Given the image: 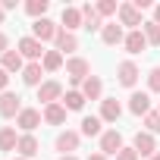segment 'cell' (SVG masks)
<instances>
[{
	"label": "cell",
	"instance_id": "6da1fadb",
	"mask_svg": "<svg viewBox=\"0 0 160 160\" xmlns=\"http://www.w3.org/2000/svg\"><path fill=\"white\" fill-rule=\"evenodd\" d=\"M16 50L25 57V60H32V63H41L44 60V44L38 41V38H32V35H25V38H19V44H16Z\"/></svg>",
	"mask_w": 160,
	"mask_h": 160
},
{
	"label": "cell",
	"instance_id": "7a4b0ae2",
	"mask_svg": "<svg viewBox=\"0 0 160 160\" xmlns=\"http://www.w3.org/2000/svg\"><path fill=\"white\" fill-rule=\"evenodd\" d=\"M88 72H91V66H88L85 57H69L66 60V75H69L72 85H82L85 78H88Z\"/></svg>",
	"mask_w": 160,
	"mask_h": 160
},
{
	"label": "cell",
	"instance_id": "3957f363",
	"mask_svg": "<svg viewBox=\"0 0 160 160\" xmlns=\"http://www.w3.org/2000/svg\"><path fill=\"white\" fill-rule=\"evenodd\" d=\"M119 25H129V32H138L144 22H141V10L135 3H119Z\"/></svg>",
	"mask_w": 160,
	"mask_h": 160
},
{
	"label": "cell",
	"instance_id": "277c9868",
	"mask_svg": "<svg viewBox=\"0 0 160 160\" xmlns=\"http://www.w3.org/2000/svg\"><path fill=\"white\" fill-rule=\"evenodd\" d=\"M41 119H44L41 110H35V107H22V113L16 116V126L22 129V135H32V132L41 126Z\"/></svg>",
	"mask_w": 160,
	"mask_h": 160
},
{
	"label": "cell",
	"instance_id": "5b68a950",
	"mask_svg": "<svg viewBox=\"0 0 160 160\" xmlns=\"http://www.w3.org/2000/svg\"><path fill=\"white\" fill-rule=\"evenodd\" d=\"M38 101H41L44 107L60 104V101H63V85H60V82H53V78H47V82L38 88Z\"/></svg>",
	"mask_w": 160,
	"mask_h": 160
},
{
	"label": "cell",
	"instance_id": "8992f818",
	"mask_svg": "<svg viewBox=\"0 0 160 160\" xmlns=\"http://www.w3.org/2000/svg\"><path fill=\"white\" fill-rule=\"evenodd\" d=\"M57 32H60V25H57V22H50L47 16L32 22V38H38L41 44H44V41H53V38H57Z\"/></svg>",
	"mask_w": 160,
	"mask_h": 160
},
{
	"label": "cell",
	"instance_id": "52a82bcc",
	"mask_svg": "<svg viewBox=\"0 0 160 160\" xmlns=\"http://www.w3.org/2000/svg\"><path fill=\"white\" fill-rule=\"evenodd\" d=\"M138 66L132 63V60H122L119 66H116V82L122 85V88H135V82H138Z\"/></svg>",
	"mask_w": 160,
	"mask_h": 160
},
{
	"label": "cell",
	"instance_id": "ba28073f",
	"mask_svg": "<svg viewBox=\"0 0 160 160\" xmlns=\"http://www.w3.org/2000/svg\"><path fill=\"white\" fill-rule=\"evenodd\" d=\"M19 113H22V98L13 94V91H3V94H0V116H3V119H13V116H19Z\"/></svg>",
	"mask_w": 160,
	"mask_h": 160
},
{
	"label": "cell",
	"instance_id": "9c48e42d",
	"mask_svg": "<svg viewBox=\"0 0 160 160\" xmlns=\"http://www.w3.org/2000/svg\"><path fill=\"white\" fill-rule=\"evenodd\" d=\"M78 141H82V132H72V129H66V132H60L57 135V141H53V148L66 157V154H72V151H78Z\"/></svg>",
	"mask_w": 160,
	"mask_h": 160
},
{
	"label": "cell",
	"instance_id": "30bf717a",
	"mask_svg": "<svg viewBox=\"0 0 160 160\" xmlns=\"http://www.w3.org/2000/svg\"><path fill=\"white\" fill-rule=\"evenodd\" d=\"M132 148H135V154H138V157H154V154H157V141H154V135H151V132H135Z\"/></svg>",
	"mask_w": 160,
	"mask_h": 160
},
{
	"label": "cell",
	"instance_id": "8fae6325",
	"mask_svg": "<svg viewBox=\"0 0 160 160\" xmlns=\"http://www.w3.org/2000/svg\"><path fill=\"white\" fill-rule=\"evenodd\" d=\"M119 151H122V135H119L116 129H107V132L101 135V154H107V157L113 154V157H116Z\"/></svg>",
	"mask_w": 160,
	"mask_h": 160
},
{
	"label": "cell",
	"instance_id": "7c38bea8",
	"mask_svg": "<svg viewBox=\"0 0 160 160\" xmlns=\"http://www.w3.org/2000/svg\"><path fill=\"white\" fill-rule=\"evenodd\" d=\"M101 41H104L107 47H116V44H122V41H126V32H122V25H116V22H107V25L101 28Z\"/></svg>",
	"mask_w": 160,
	"mask_h": 160
},
{
	"label": "cell",
	"instance_id": "4fadbf2b",
	"mask_svg": "<svg viewBox=\"0 0 160 160\" xmlns=\"http://www.w3.org/2000/svg\"><path fill=\"white\" fill-rule=\"evenodd\" d=\"M53 50H60V53H72V50H78V38H75L72 32L60 28L57 38H53Z\"/></svg>",
	"mask_w": 160,
	"mask_h": 160
},
{
	"label": "cell",
	"instance_id": "5bb4252c",
	"mask_svg": "<svg viewBox=\"0 0 160 160\" xmlns=\"http://www.w3.org/2000/svg\"><path fill=\"white\" fill-rule=\"evenodd\" d=\"M122 116V104L116 98H104L101 101V122H116Z\"/></svg>",
	"mask_w": 160,
	"mask_h": 160
},
{
	"label": "cell",
	"instance_id": "9a60e30c",
	"mask_svg": "<svg viewBox=\"0 0 160 160\" xmlns=\"http://www.w3.org/2000/svg\"><path fill=\"white\" fill-rule=\"evenodd\" d=\"M22 82H25L28 88H41V85H44V66H41V63H28V66L22 69Z\"/></svg>",
	"mask_w": 160,
	"mask_h": 160
},
{
	"label": "cell",
	"instance_id": "2e32d148",
	"mask_svg": "<svg viewBox=\"0 0 160 160\" xmlns=\"http://www.w3.org/2000/svg\"><path fill=\"white\" fill-rule=\"evenodd\" d=\"M60 22H63L66 32H75V28H82V25H85V22H82V10H78V7H63Z\"/></svg>",
	"mask_w": 160,
	"mask_h": 160
},
{
	"label": "cell",
	"instance_id": "e0dca14e",
	"mask_svg": "<svg viewBox=\"0 0 160 160\" xmlns=\"http://www.w3.org/2000/svg\"><path fill=\"white\" fill-rule=\"evenodd\" d=\"M129 113H135V116H148V113H151V98H148L144 91H135V94L129 98Z\"/></svg>",
	"mask_w": 160,
	"mask_h": 160
},
{
	"label": "cell",
	"instance_id": "ac0fdd59",
	"mask_svg": "<svg viewBox=\"0 0 160 160\" xmlns=\"http://www.w3.org/2000/svg\"><path fill=\"white\" fill-rule=\"evenodd\" d=\"M82 94H85V101H101V94H104V82L98 75H88L85 82H82Z\"/></svg>",
	"mask_w": 160,
	"mask_h": 160
},
{
	"label": "cell",
	"instance_id": "d6986e66",
	"mask_svg": "<svg viewBox=\"0 0 160 160\" xmlns=\"http://www.w3.org/2000/svg\"><path fill=\"white\" fill-rule=\"evenodd\" d=\"M78 10H82V28H88V32H101L104 28V22H101V16H98V10L91 7V3H85V7H78Z\"/></svg>",
	"mask_w": 160,
	"mask_h": 160
},
{
	"label": "cell",
	"instance_id": "ffe728a7",
	"mask_svg": "<svg viewBox=\"0 0 160 160\" xmlns=\"http://www.w3.org/2000/svg\"><path fill=\"white\" fill-rule=\"evenodd\" d=\"M122 47H126L129 53H141V50H144V47H151V44H148V38H144V32L138 28V32H129V35H126V41H122Z\"/></svg>",
	"mask_w": 160,
	"mask_h": 160
},
{
	"label": "cell",
	"instance_id": "44dd1931",
	"mask_svg": "<svg viewBox=\"0 0 160 160\" xmlns=\"http://www.w3.org/2000/svg\"><path fill=\"white\" fill-rule=\"evenodd\" d=\"M16 151H19V157L32 160V157L41 151V144H38V138H35V135H19V144H16Z\"/></svg>",
	"mask_w": 160,
	"mask_h": 160
},
{
	"label": "cell",
	"instance_id": "7402d4cb",
	"mask_svg": "<svg viewBox=\"0 0 160 160\" xmlns=\"http://www.w3.org/2000/svg\"><path fill=\"white\" fill-rule=\"evenodd\" d=\"M22 60H25V57H22L19 50H7L3 57H0V66H3L7 72H22V69H25V63H22Z\"/></svg>",
	"mask_w": 160,
	"mask_h": 160
},
{
	"label": "cell",
	"instance_id": "603a6c76",
	"mask_svg": "<svg viewBox=\"0 0 160 160\" xmlns=\"http://www.w3.org/2000/svg\"><path fill=\"white\" fill-rule=\"evenodd\" d=\"M66 113H69V110H66L63 104H50V107H44V122H47V126H63V122H66Z\"/></svg>",
	"mask_w": 160,
	"mask_h": 160
},
{
	"label": "cell",
	"instance_id": "cb8c5ba5",
	"mask_svg": "<svg viewBox=\"0 0 160 160\" xmlns=\"http://www.w3.org/2000/svg\"><path fill=\"white\" fill-rule=\"evenodd\" d=\"M16 144H19L16 129L13 126H3V129H0V151H16Z\"/></svg>",
	"mask_w": 160,
	"mask_h": 160
},
{
	"label": "cell",
	"instance_id": "d4e9b609",
	"mask_svg": "<svg viewBox=\"0 0 160 160\" xmlns=\"http://www.w3.org/2000/svg\"><path fill=\"white\" fill-rule=\"evenodd\" d=\"M104 122H101V116H85L82 119V135H88V138H94V135H104V129H101Z\"/></svg>",
	"mask_w": 160,
	"mask_h": 160
},
{
	"label": "cell",
	"instance_id": "484cf974",
	"mask_svg": "<svg viewBox=\"0 0 160 160\" xmlns=\"http://www.w3.org/2000/svg\"><path fill=\"white\" fill-rule=\"evenodd\" d=\"M41 66H44V72H57V69L63 66V53H60V50H47L44 60H41Z\"/></svg>",
	"mask_w": 160,
	"mask_h": 160
},
{
	"label": "cell",
	"instance_id": "4316f807",
	"mask_svg": "<svg viewBox=\"0 0 160 160\" xmlns=\"http://www.w3.org/2000/svg\"><path fill=\"white\" fill-rule=\"evenodd\" d=\"M63 107L66 110H82L85 107V94L82 91H66L63 94Z\"/></svg>",
	"mask_w": 160,
	"mask_h": 160
},
{
	"label": "cell",
	"instance_id": "83f0119b",
	"mask_svg": "<svg viewBox=\"0 0 160 160\" xmlns=\"http://www.w3.org/2000/svg\"><path fill=\"white\" fill-rule=\"evenodd\" d=\"M141 32H144V38H148V44L151 47H160V25L151 19V22H144L141 25Z\"/></svg>",
	"mask_w": 160,
	"mask_h": 160
},
{
	"label": "cell",
	"instance_id": "f1b7e54d",
	"mask_svg": "<svg viewBox=\"0 0 160 160\" xmlns=\"http://www.w3.org/2000/svg\"><path fill=\"white\" fill-rule=\"evenodd\" d=\"M47 0H28V3H25V13L28 16H35V19H44V13H47Z\"/></svg>",
	"mask_w": 160,
	"mask_h": 160
},
{
	"label": "cell",
	"instance_id": "f546056e",
	"mask_svg": "<svg viewBox=\"0 0 160 160\" xmlns=\"http://www.w3.org/2000/svg\"><path fill=\"white\" fill-rule=\"evenodd\" d=\"M94 10H98V16H101V19H104V16H116V13H119L116 0H101V3H94Z\"/></svg>",
	"mask_w": 160,
	"mask_h": 160
},
{
	"label": "cell",
	"instance_id": "4dcf8cb0",
	"mask_svg": "<svg viewBox=\"0 0 160 160\" xmlns=\"http://www.w3.org/2000/svg\"><path fill=\"white\" fill-rule=\"evenodd\" d=\"M144 126H148V132L154 135V132H160V110H151L148 116H144Z\"/></svg>",
	"mask_w": 160,
	"mask_h": 160
},
{
	"label": "cell",
	"instance_id": "1f68e13d",
	"mask_svg": "<svg viewBox=\"0 0 160 160\" xmlns=\"http://www.w3.org/2000/svg\"><path fill=\"white\" fill-rule=\"evenodd\" d=\"M148 88L160 94V66H154V69L148 72Z\"/></svg>",
	"mask_w": 160,
	"mask_h": 160
},
{
	"label": "cell",
	"instance_id": "d6a6232c",
	"mask_svg": "<svg viewBox=\"0 0 160 160\" xmlns=\"http://www.w3.org/2000/svg\"><path fill=\"white\" fill-rule=\"evenodd\" d=\"M116 160H138V154H135V148H122L116 154Z\"/></svg>",
	"mask_w": 160,
	"mask_h": 160
},
{
	"label": "cell",
	"instance_id": "836d02e7",
	"mask_svg": "<svg viewBox=\"0 0 160 160\" xmlns=\"http://www.w3.org/2000/svg\"><path fill=\"white\" fill-rule=\"evenodd\" d=\"M7 85H10V72L0 66V91H7Z\"/></svg>",
	"mask_w": 160,
	"mask_h": 160
},
{
	"label": "cell",
	"instance_id": "e575fe53",
	"mask_svg": "<svg viewBox=\"0 0 160 160\" xmlns=\"http://www.w3.org/2000/svg\"><path fill=\"white\" fill-rule=\"evenodd\" d=\"M7 50H10V38H7V35H3V32H0V57H3V53H7Z\"/></svg>",
	"mask_w": 160,
	"mask_h": 160
},
{
	"label": "cell",
	"instance_id": "d590c367",
	"mask_svg": "<svg viewBox=\"0 0 160 160\" xmlns=\"http://www.w3.org/2000/svg\"><path fill=\"white\" fill-rule=\"evenodd\" d=\"M0 7H3V13H10V10H16V0H3Z\"/></svg>",
	"mask_w": 160,
	"mask_h": 160
},
{
	"label": "cell",
	"instance_id": "8d00e7d4",
	"mask_svg": "<svg viewBox=\"0 0 160 160\" xmlns=\"http://www.w3.org/2000/svg\"><path fill=\"white\" fill-rule=\"evenodd\" d=\"M88 160H107V154H101V151H98V154H91Z\"/></svg>",
	"mask_w": 160,
	"mask_h": 160
},
{
	"label": "cell",
	"instance_id": "74e56055",
	"mask_svg": "<svg viewBox=\"0 0 160 160\" xmlns=\"http://www.w3.org/2000/svg\"><path fill=\"white\" fill-rule=\"evenodd\" d=\"M154 22H157V25H160V3H157V7H154Z\"/></svg>",
	"mask_w": 160,
	"mask_h": 160
},
{
	"label": "cell",
	"instance_id": "f35d334b",
	"mask_svg": "<svg viewBox=\"0 0 160 160\" xmlns=\"http://www.w3.org/2000/svg\"><path fill=\"white\" fill-rule=\"evenodd\" d=\"M60 160H78V157H75V154H66V157H60Z\"/></svg>",
	"mask_w": 160,
	"mask_h": 160
},
{
	"label": "cell",
	"instance_id": "ab89813d",
	"mask_svg": "<svg viewBox=\"0 0 160 160\" xmlns=\"http://www.w3.org/2000/svg\"><path fill=\"white\" fill-rule=\"evenodd\" d=\"M3 16H7V13H3V7H0V25H3Z\"/></svg>",
	"mask_w": 160,
	"mask_h": 160
},
{
	"label": "cell",
	"instance_id": "60d3db41",
	"mask_svg": "<svg viewBox=\"0 0 160 160\" xmlns=\"http://www.w3.org/2000/svg\"><path fill=\"white\" fill-rule=\"evenodd\" d=\"M151 160H160V151H157V154H154V157H151Z\"/></svg>",
	"mask_w": 160,
	"mask_h": 160
},
{
	"label": "cell",
	"instance_id": "b9f144b4",
	"mask_svg": "<svg viewBox=\"0 0 160 160\" xmlns=\"http://www.w3.org/2000/svg\"><path fill=\"white\" fill-rule=\"evenodd\" d=\"M13 160H25V157H13Z\"/></svg>",
	"mask_w": 160,
	"mask_h": 160
}]
</instances>
